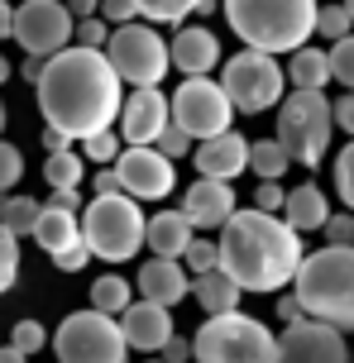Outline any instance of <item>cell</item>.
Here are the masks:
<instances>
[{
  "label": "cell",
  "mask_w": 354,
  "mask_h": 363,
  "mask_svg": "<svg viewBox=\"0 0 354 363\" xmlns=\"http://www.w3.org/2000/svg\"><path fill=\"white\" fill-rule=\"evenodd\" d=\"M34 91H38L43 125L67 134V139H87L96 129H115L120 101H125V82L115 77L106 53L82 48V43H67L62 53L43 57V77L34 82Z\"/></svg>",
  "instance_id": "1"
},
{
  "label": "cell",
  "mask_w": 354,
  "mask_h": 363,
  "mask_svg": "<svg viewBox=\"0 0 354 363\" xmlns=\"http://www.w3.org/2000/svg\"><path fill=\"white\" fill-rule=\"evenodd\" d=\"M302 235L287 225L282 216H268V211H240L221 225V239H216V268L225 277H235L240 291H273L292 287V277L302 268Z\"/></svg>",
  "instance_id": "2"
},
{
  "label": "cell",
  "mask_w": 354,
  "mask_h": 363,
  "mask_svg": "<svg viewBox=\"0 0 354 363\" xmlns=\"http://www.w3.org/2000/svg\"><path fill=\"white\" fill-rule=\"evenodd\" d=\"M292 296L302 315L336 330H354V244H326L316 254H302Z\"/></svg>",
  "instance_id": "3"
},
{
  "label": "cell",
  "mask_w": 354,
  "mask_h": 363,
  "mask_svg": "<svg viewBox=\"0 0 354 363\" xmlns=\"http://www.w3.org/2000/svg\"><path fill=\"white\" fill-rule=\"evenodd\" d=\"M225 24L259 53H292L316 34V0H221Z\"/></svg>",
  "instance_id": "4"
},
{
  "label": "cell",
  "mask_w": 354,
  "mask_h": 363,
  "mask_svg": "<svg viewBox=\"0 0 354 363\" xmlns=\"http://www.w3.org/2000/svg\"><path fill=\"white\" fill-rule=\"evenodd\" d=\"M144 211L139 201L125 196V191H106V196H92L87 211H82V239L92 258H106V263H130L139 249H144Z\"/></svg>",
  "instance_id": "5"
},
{
  "label": "cell",
  "mask_w": 354,
  "mask_h": 363,
  "mask_svg": "<svg viewBox=\"0 0 354 363\" xmlns=\"http://www.w3.org/2000/svg\"><path fill=\"white\" fill-rule=\"evenodd\" d=\"M192 359L197 363H273L278 359V335L244 315V311H225V315H206V325L192 340Z\"/></svg>",
  "instance_id": "6"
},
{
  "label": "cell",
  "mask_w": 354,
  "mask_h": 363,
  "mask_svg": "<svg viewBox=\"0 0 354 363\" xmlns=\"http://www.w3.org/2000/svg\"><path fill=\"white\" fill-rule=\"evenodd\" d=\"M331 134H336V120H331V101L326 91H297L278 101V139L287 148V158L302 167H316L326 153H331Z\"/></svg>",
  "instance_id": "7"
},
{
  "label": "cell",
  "mask_w": 354,
  "mask_h": 363,
  "mask_svg": "<svg viewBox=\"0 0 354 363\" xmlns=\"http://www.w3.org/2000/svg\"><path fill=\"white\" fill-rule=\"evenodd\" d=\"M106 62L115 67V77L125 82V86H163V77L172 72L168 62V38L158 34L153 24H115L111 38H106Z\"/></svg>",
  "instance_id": "8"
},
{
  "label": "cell",
  "mask_w": 354,
  "mask_h": 363,
  "mask_svg": "<svg viewBox=\"0 0 354 363\" xmlns=\"http://www.w3.org/2000/svg\"><path fill=\"white\" fill-rule=\"evenodd\" d=\"M221 86L240 115H263V110H278V101L287 96V77L273 53L240 48L235 57L221 62Z\"/></svg>",
  "instance_id": "9"
},
{
  "label": "cell",
  "mask_w": 354,
  "mask_h": 363,
  "mask_svg": "<svg viewBox=\"0 0 354 363\" xmlns=\"http://www.w3.org/2000/svg\"><path fill=\"white\" fill-rule=\"evenodd\" d=\"M53 354L57 363H125L130 359V345L120 335V320L115 315H101V311H72L62 325L53 330Z\"/></svg>",
  "instance_id": "10"
},
{
  "label": "cell",
  "mask_w": 354,
  "mask_h": 363,
  "mask_svg": "<svg viewBox=\"0 0 354 363\" xmlns=\"http://www.w3.org/2000/svg\"><path fill=\"white\" fill-rule=\"evenodd\" d=\"M168 115H172V125L187 129L192 139H211V134L230 129L235 106H230L221 82H211V77H182V86L168 96Z\"/></svg>",
  "instance_id": "11"
},
{
  "label": "cell",
  "mask_w": 354,
  "mask_h": 363,
  "mask_svg": "<svg viewBox=\"0 0 354 363\" xmlns=\"http://www.w3.org/2000/svg\"><path fill=\"white\" fill-rule=\"evenodd\" d=\"M72 10L62 0H24L15 5V24H10V38L29 57H53L72 43Z\"/></svg>",
  "instance_id": "12"
},
{
  "label": "cell",
  "mask_w": 354,
  "mask_h": 363,
  "mask_svg": "<svg viewBox=\"0 0 354 363\" xmlns=\"http://www.w3.org/2000/svg\"><path fill=\"white\" fill-rule=\"evenodd\" d=\"M115 177H120V191L134 201H163L172 196L177 186V163L163 158L153 144H125L120 158H115Z\"/></svg>",
  "instance_id": "13"
},
{
  "label": "cell",
  "mask_w": 354,
  "mask_h": 363,
  "mask_svg": "<svg viewBox=\"0 0 354 363\" xmlns=\"http://www.w3.org/2000/svg\"><path fill=\"white\" fill-rule=\"evenodd\" d=\"M273 363H350V345L336 325L302 315L278 335V359Z\"/></svg>",
  "instance_id": "14"
},
{
  "label": "cell",
  "mask_w": 354,
  "mask_h": 363,
  "mask_svg": "<svg viewBox=\"0 0 354 363\" xmlns=\"http://www.w3.org/2000/svg\"><path fill=\"white\" fill-rule=\"evenodd\" d=\"M168 96L163 86H134L125 101H120V139L125 144H153L163 125H168Z\"/></svg>",
  "instance_id": "15"
},
{
  "label": "cell",
  "mask_w": 354,
  "mask_h": 363,
  "mask_svg": "<svg viewBox=\"0 0 354 363\" xmlns=\"http://www.w3.org/2000/svg\"><path fill=\"white\" fill-rule=\"evenodd\" d=\"M120 320V335H125V345L130 349H139V354H158V349L168 345L172 335V311L168 306H158V301H130V306L115 315Z\"/></svg>",
  "instance_id": "16"
},
{
  "label": "cell",
  "mask_w": 354,
  "mask_h": 363,
  "mask_svg": "<svg viewBox=\"0 0 354 363\" xmlns=\"http://www.w3.org/2000/svg\"><path fill=\"white\" fill-rule=\"evenodd\" d=\"M168 62L182 77H211L221 67V38L211 34L206 24H182L168 43Z\"/></svg>",
  "instance_id": "17"
},
{
  "label": "cell",
  "mask_w": 354,
  "mask_h": 363,
  "mask_svg": "<svg viewBox=\"0 0 354 363\" xmlns=\"http://www.w3.org/2000/svg\"><path fill=\"white\" fill-rule=\"evenodd\" d=\"M182 216L192 220V230H221L235 216V186L216 177H197L182 196Z\"/></svg>",
  "instance_id": "18"
},
{
  "label": "cell",
  "mask_w": 354,
  "mask_h": 363,
  "mask_svg": "<svg viewBox=\"0 0 354 363\" xmlns=\"http://www.w3.org/2000/svg\"><path fill=\"white\" fill-rule=\"evenodd\" d=\"M197 172L216 182H235L240 172H249V139L225 129V134H211L197 144Z\"/></svg>",
  "instance_id": "19"
},
{
  "label": "cell",
  "mask_w": 354,
  "mask_h": 363,
  "mask_svg": "<svg viewBox=\"0 0 354 363\" xmlns=\"http://www.w3.org/2000/svg\"><path fill=\"white\" fill-rule=\"evenodd\" d=\"M134 291L144 296V301H158V306H177L182 296H192V277L177 258H149L144 268L134 272Z\"/></svg>",
  "instance_id": "20"
},
{
  "label": "cell",
  "mask_w": 354,
  "mask_h": 363,
  "mask_svg": "<svg viewBox=\"0 0 354 363\" xmlns=\"http://www.w3.org/2000/svg\"><path fill=\"white\" fill-rule=\"evenodd\" d=\"M192 239H197V230L182 211H158V216L144 220V249L153 258H182Z\"/></svg>",
  "instance_id": "21"
},
{
  "label": "cell",
  "mask_w": 354,
  "mask_h": 363,
  "mask_svg": "<svg viewBox=\"0 0 354 363\" xmlns=\"http://www.w3.org/2000/svg\"><path fill=\"white\" fill-rule=\"evenodd\" d=\"M297 235H311V230H321L326 225V216H331V201H326V191H321L316 182H302V186H292L287 196H282V211H278Z\"/></svg>",
  "instance_id": "22"
},
{
  "label": "cell",
  "mask_w": 354,
  "mask_h": 363,
  "mask_svg": "<svg viewBox=\"0 0 354 363\" xmlns=\"http://www.w3.org/2000/svg\"><path fill=\"white\" fill-rule=\"evenodd\" d=\"M29 239H34L48 258H53V254H62L67 244H77V239H82V220H77V211H67V206H53V201H48V206L38 211L34 235H29Z\"/></svg>",
  "instance_id": "23"
},
{
  "label": "cell",
  "mask_w": 354,
  "mask_h": 363,
  "mask_svg": "<svg viewBox=\"0 0 354 363\" xmlns=\"http://www.w3.org/2000/svg\"><path fill=\"white\" fill-rule=\"evenodd\" d=\"M192 291H197V301H201L206 315H225V311H240V296H244V291L235 287V277H225L221 268L197 272V277H192Z\"/></svg>",
  "instance_id": "24"
},
{
  "label": "cell",
  "mask_w": 354,
  "mask_h": 363,
  "mask_svg": "<svg viewBox=\"0 0 354 363\" xmlns=\"http://www.w3.org/2000/svg\"><path fill=\"white\" fill-rule=\"evenodd\" d=\"M282 77L292 82L297 91H326V82H331V62H326V53L321 48H292V62L282 67Z\"/></svg>",
  "instance_id": "25"
},
{
  "label": "cell",
  "mask_w": 354,
  "mask_h": 363,
  "mask_svg": "<svg viewBox=\"0 0 354 363\" xmlns=\"http://www.w3.org/2000/svg\"><path fill=\"white\" fill-rule=\"evenodd\" d=\"M287 167H292V158H287V148H282L278 139H254V144H249V172L259 182L287 177Z\"/></svg>",
  "instance_id": "26"
},
{
  "label": "cell",
  "mask_w": 354,
  "mask_h": 363,
  "mask_svg": "<svg viewBox=\"0 0 354 363\" xmlns=\"http://www.w3.org/2000/svg\"><path fill=\"white\" fill-rule=\"evenodd\" d=\"M43 182L48 186H82L87 182V158L77 153V148H57V153H48L43 158Z\"/></svg>",
  "instance_id": "27"
},
{
  "label": "cell",
  "mask_w": 354,
  "mask_h": 363,
  "mask_svg": "<svg viewBox=\"0 0 354 363\" xmlns=\"http://www.w3.org/2000/svg\"><path fill=\"white\" fill-rule=\"evenodd\" d=\"M130 301H134V282H125L120 272H106L92 282V311H101V315H120Z\"/></svg>",
  "instance_id": "28"
},
{
  "label": "cell",
  "mask_w": 354,
  "mask_h": 363,
  "mask_svg": "<svg viewBox=\"0 0 354 363\" xmlns=\"http://www.w3.org/2000/svg\"><path fill=\"white\" fill-rule=\"evenodd\" d=\"M38 211H43V201H34V196H5L0 201V225L15 239H24V235H34Z\"/></svg>",
  "instance_id": "29"
},
{
  "label": "cell",
  "mask_w": 354,
  "mask_h": 363,
  "mask_svg": "<svg viewBox=\"0 0 354 363\" xmlns=\"http://www.w3.org/2000/svg\"><path fill=\"white\" fill-rule=\"evenodd\" d=\"M197 5L201 0H134L139 19H149V24H187L197 15Z\"/></svg>",
  "instance_id": "30"
},
{
  "label": "cell",
  "mask_w": 354,
  "mask_h": 363,
  "mask_svg": "<svg viewBox=\"0 0 354 363\" xmlns=\"http://www.w3.org/2000/svg\"><path fill=\"white\" fill-rule=\"evenodd\" d=\"M120 144H125V139H120L115 129H96V134H87V139H82V148H77V153H82L87 163H96V167H111L115 158H120Z\"/></svg>",
  "instance_id": "31"
},
{
  "label": "cell",
  "mask_w": 354,
  "mask_h": 363,
  "mask_svg": "<svg viewBox=\"0 0 354 363\" xmlns=\"http://www.w3.org/2000/svg\"><path fill=\"white\" fill-rule=\"evenodd\" d=\"M326 62H331V82H340L345 91H354V34L336 38L331 53H326Z\"/></svg>",
  "instance_id": "32"
},
{
  "label": "cell",
  "mask_w": 354,
  "mask_h": 363,
  "mask_svg": "<svg viewBox=\"0 0 354 363\" xmlns=\"http://www.w3.org/2000/svg\"><path fill=\"white\" fill-rule=\"evenodd\" d=\"M316 34L321 38H345V34H354V19L345 15V5H316Z\"/></svg>",
  "instance_id": "33"
},
{
  "label": "cell",
  "mask_w": 354,
  "mask_h": 363,
  "mask_svg": "<svg viewBox=\"0 0 354 363\" xmlns=\"http://www.w3.org/2000/svg\"><path fill=\"white\" fill-rule=\"evenodd\" d=\"M15 277H19V239L0 225V296L15 287Z\"/></svg>",
  "instance_id": "34"
},
{
  "label": "cell",
  "mask_w": 354,
  "mask_h": 363,
  "mask_svg": "<svg viewBox=\"0 0 354 363\" xmlns=\"http://www.w3.org/2000/svg\"><path fill=\"white\" fill-rule=\"evenodd\" d=\"M106 38H111V24L101 15H82L72 24V43H82V48H106Z\"/></svg>",
  "instance_id": "35"
},
{
  "label": "cell",
  "mask_w": 354,
  "mask_h": 363,
  "mask_svg": "<svg viewBox=\"0 0 354 363\" xmlns=\"http://www.w3.org/2000/svg\"><path fill=\"white\" fill-rule=\"evenodd\" d=\"M19 177H24V153L10 139H0V191H15Z\"/></svg>",
  "instance_id": "36"
},
{
  "label": "cell",
  "mask_w": 354,
  "mask_h": 363,
  "mask_svg": "<svg viewBox=\"0 0 354 363\" xmlns=\"http://www.w3.org/2000/svg\"><path fill=\"white\" fill-rule=\"evenodd\" d=\"M336 191H340V201L354 211V139L336 153Z\"/></svg>",
  "instance_id": "37"
},
{
  "label": "cell",
  "mask_w": 354,
  "mask_h": 363,
  "mask_svg": "<svg viewBox=\"0 0 354 363\" xmlns=\"http://www.w3.org/2000/svg\"><path fill=\"white\" fill-rule=\"evenodd\" d=\"M177 263L187 268V277L211 272V268H216V244H211V239H192V244H187V254L177 258Z\"/></svg>",
  "instance_id": "38"
},
{
  "label": "cell",
  "mask_w": 354,
  "mask_h": 363,
  "mask_svg": "<svg viewBox=\"0 0 354 363\" xmlns=\"http://www.w3.org/2000/svg\"><path fill=\"white\" fill-rule=\"evenodd\" d=\"M10 345H15L19 354H38V349L48 345V330L38 325V320H15V330H10Z\"/></svg>",
  "instance_id": "39"
},
{
  "label": "cell",
  "mask_w": 354,
  "mask_h": 363,
  "mask_svg": "<svg viewBox=\"0 0 354 363\" xmlns=\"http://www.w3.org/2000/svg\"><path fill=\"white\" fill-rule=\"evenodd\" d=\"M153 148H158L163 158H172V163H177L182 153H192V134H187V129H177V125L168 120V125H163V134L153 139Z\"/></svg>",
  "instance_id": "40"
},
{
  "label": "cell",
  "mask_w": 354,
  "mask_h": 363,
  "mask_svg": "<svg viewBox=\"0 0 354 363\" xmlns=\"http://www.w3.org/2000/svg\"><path fill=\"white\" fill-rule=\"evenodd\" d=\"M57 272H82L87 263H92V249H87V239H77V244H67L62 254H53Z\"/></svg>",
  "instance_id": "41"
},
{
  "label": "cell",
  "mask_w": 354,
  "mask_h": 363,
  "mask_svg": "<svg viewBox=\"0 0 354 363\" xmlns=\"http://www.w3.org/2000/svg\"><path fill=\"white\" fill-rule=\"evenodd\" d=\"M96 15L106 19V24H130V19H139V10H134V0H101V5H96Z\"/></svg>",
  "instance_id": "42"
},
{
  "label": "cell",
  "mask_w": 354,
  "mask_h": 363,
  "mask_svg": "<svg viewBox=\"0 0 354 363\" xmlns=\"http://www.w3.org/2000/svg\"><path fill=\"white\" fill-rule=\"evenodd\" d=\"M326 244H354V211L350 216H326Z\"/></svg>",
  "instance_id": "43"
},
{
  "label": "cell",
  "mask_w": 354,
  "mask_h": 363,
  "mask_svg": "<svg viewBox=\"0 0 354 363\" xmlns=\"http://www.w3.org/2000/svg\"><path fill=\"white\" fill-rule=\"evenodd\" d=\"M282 196H287V191H282L278 182H259V191H254V211L278 216V211H282Z\"/></svg>",
  "instance_id": "44"
},
{
  "label": "cell",
  "mask_w": 354,
  "mask_h": 363,
  "mask_svg": "<svg viewBox=\"0 0 354 363\" xmlns=\"http://www.w3.org/2000/svg\"><path fill=\"white\" fill-rule=\"evenodd\" d=\"M331 120H336V129H345L354 139V91H345L340 101H331Z\"/></svg>",
  "instance_id": "45"
},
{
  "label": "cell",
  "mask_w": 354,
  "mask_h": 363,
  "mask_svg": "<svg viewBox=\"0 0 354 363\" xmlns=\"http://www.w3.org/2000/svg\"><path fill=\"white\" fill-rule=\"evenodd\" d=\"M158 359H163V363H187V359H192V340H177V335H172L168 345L158 349Z\"/></svg>",
  "instance_id": "46"
},
{
  "label": "cell",
  "mask_w": 354,
  "mask_h": 363,
  "mask_svg": "<svg viewBox=\"0 0 354 363\" xmlns=\"http://www.w3.org/2000/svg\"><path fill=\"white\" fill-rule=\"evenodd\" d=\"M92 186H96V196H106V191H120V177H115V167H101L92 177Z\"/></svg>",
  "instance_id": "47"
},
{
  "label": "cell",
  "mask_w": 354,
  "mask_h": 363,
  "mask_svg": "<svg viewBox=\"0 0 354 363\" xmlns=\"http://www.w3.org/2000/svg\"><path fill=\"white\" fill-rule=\"evenodd\" d=\"M53 206H67V211H82V186H57Z\"/></svg>",
  "instance_id": "48"
},
{
  "label": "cell",
  "mask_w": 354,
  "mask_h": 363,
  "mask_svg": "<svg viewBox=\"0 0 354 363\" xmlns=\"http://www.w3.org/2000/svg\"><path fill=\"white\" fill-rule=\"evenodd\" d=\"M43 148H48V153H57V148H72V139H67V134H57V129H48V125H43Z\"/></svg>",
  "instance_id": "49"
},
{
  "label": "cell",
  "mask_w": 354,
  "mask_h": 363,
  "mask_svg": "<svg viewBox=\"0 0 354 363\" xmlns=\"http://www.w3.org/2000/svg\"><path fill=\"white\" fill-rule=\"evenodd\" d=\"M278 315L287 320V325H292V320H302V306H297V296H282V301H278Z\"/></svg>",
  "instance_id": "50"
},
{
  "label": "cell",
  "mask_w": 354,
  "mask_h": 363,
  "mask_svg": "<svg viewBox=\"0 0 354 363\" xmlns=\"http://www.w3.org/2000/svg\"><path fill=\"white\" fill-rule=\"evenodd\" d=\"M62 5L72 10V19H82V15H96V5H101V0H62Z\"/></svg>",
  "instance_id": "51"
},
{
  "label": "cell",
  "mask_w": 354,
  "mask_h": 363,
  "mask_svg": "<svg viewBox=\"0 0 354 363\" xmlns=\"http://www.w3.org/2000/svg\"><path fill=\"white\" fill-rule=\"evenodd\" d=\"M10 24H15V5L0 0V38H10Z\"/></svg>",
  "instance_id": "52"
},
{
  "label": "cell",
  "mask_w": 354,
  "mask_h": 363,
  "mask_svg": "<svg viewBox=\"0 0 354 363\" xmlns=\"http://www.w3.org/2000/svg\"><path fill=\"white\" fill-rule=\"evenodd\" d=\"M19 72L29 77V82H38V77H43V57H29V53H24V67H19Z\"/></svg>",
  "instance_id": "53"
},
{
  "label": "cell",
  "mask_w": 354,
  "mask_h": 363,
  "mask_svg": "<svg viewBox=\"0 0 354 363\" xmlns=\"http://www.w3.org/2000/svg\"><path fill=\"white\" fill-rule=\"evenodd\" d=\"M0 363H29V354H19L15 345H0Z\"/></svg>",
  "instance_id": "54"
},
{
  "label": "cell",
  "mask_w": 354,
  "mask_h": 363,
  "mask_svg": "<svg viewBox=\"0 0 354 363\" xmlns=\"http://www.w3.org/2000/svg\"><path fill=\"white\" fill-rule=\"evenodd\" d=\"M5 77H10V62H5V53H0V86H5Z\"/></svg>",
  "instance_id": "55"
},
{
  "label": "cell",
  "mask_w": 354,
  "mask_h": 363,
  "mask_svg": "<svg viewBox=\"0 0 354 363\" xmlns=\"http://www.w3.org/2000/svg\"><path fill=\"white\" fill-rule=\"evenodd\" d=\"M5 120H10V110H5V101H0V134H5Z\"/></svg>",
  "instance_id": "56"
},
{
  "label": "cell",
  "mask_w": 354,
  "mask_h": 363,
  "mask_svg": "<svg viewBox=\"0 0 354 363\" xmlns=\"http://www.w3.org/2000/svg\"><path fill=\"white\" fill-rule=\"evenodd\" d=\"M340 5H345V15H350V19H354V0H340Z\"/></svg>",
  "instance_id": "57"
},
{
  "label": "cell",
  "mask_w": 354,
  "mask_h": 363,
  "mask_svg": "<svg viewBox=\"0 0 354 363\" xmlns=\"http://www.w3.org/2000/svg\"><path fill=\"white\" fill-rule=\"evenodd\" d=\"M144 363H163V359H158V354H149V359H144Z\"/></svg>",
  "instance_id": "58"
},
{
  "label": "cell",
  "mask_w": 354,
  "mask_h": 363,
  "mask_svg": "<svg viewBox=\"0 0 354 363\" xmlns=\"http://www.w3.org/2000/svg\"><path fill=\"white\" fill-rule=\"evenodd\" d=\"M350 363H354V345H350Z\"/></svg>",
  "instance_id": "59"
},
{
  "label": "cell",
  "mask_w": 354,
  "mask_h": 363,
  "mask_svg": "<svg viewBox=\"0 0 354 363\" xmlns=\"http://www.w3.org/2000/svg\"><path fill=\"white\" fill-rule=\"evenodd\" d=\"M0 201H5V191H0Z\"/></svg>",
  "instance_id": "60"
}]
</instances>
